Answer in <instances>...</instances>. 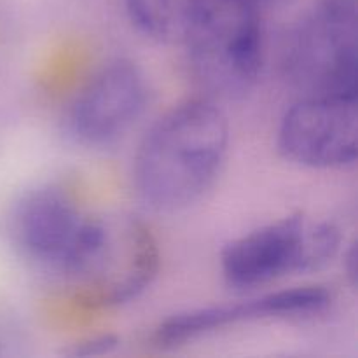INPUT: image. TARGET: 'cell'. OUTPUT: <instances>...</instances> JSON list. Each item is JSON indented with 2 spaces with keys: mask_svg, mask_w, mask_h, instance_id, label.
<instances>
[{
  "mask_svg": "<svg viewBox=\"0 0 358 358\" xmlns=\"http://www.w3.org/2000/svg\"><path fill=\"white\" fill-rule=\"evenodd\" d=\"M229 147V122L210 96L191 98L161 115L140 142L133 180L140 198L161 212L198 201L213 185Z\"/></svg>",
  "mask_w": 358,
  "mask_h": 358,
  "instance_id": "obj_1",
  "label": "cell"
},
{
  "mask_svg": "<svg viewBox=\"0 0 358 358\" xmlns=\"http://www.w3.org/2000/svg\"><path fill=\"white\" fill-rule=\"evenodd\" d=\"M182 44L210 98H238L254 90L264 65L261 7L247 0H192Z\"/></svg>",
  "mask_w": 358,
  "mask_h": 358,
  "instance_id": "obj_2",
  "label": "cell"
},
{
  "mask_svg": "<svg viewBox=\"0 0 358 358\" xmlns=\"http://www.w3.org/2000/svg\"><path fill=\"white\" fill-rule=\"evenodd\" d=\"M339 247L341 233L334 224L294 213L255 227L226 245L220 271L234 289H254L324 268L338 255Z\"/></svg>",
  "mask_w": 358,
  "mask_h": 358,
  "instance_id": "obj_3",
  "label": "cell"
},
{
  "mask_svg": "<svg viewBox=\"0 0 358 358\" xmlns=\"http://www.w3.org/2000/svg\"><path fill=\"white\" fill-rule=\"evenodd\" d=\"M358 21L352 0H331L304 14L283 44L282 69L303 96L357 98Z\"/></svg>",
  "mask_w": 358,
  "mask_h": 358,
  "instance_id": "obj_4",
  "label": "cell"
},
{
  "mask_svg": "<svg viewBox=\"0 0 358 358\" xmlns=\"http://www.w3.org/2000/svg\"><path fill=\"white\" fill-rule=\"evenodd\" d=\"M159 262V245L145 222L131 215L100 217L93 245L69 280L83 304L114 308L145 292Z\"/></svg>",
  "mask_w": 358,
  "mask_h": 358,
  "instance_id": "obj_5",
  "label": "cell"
},
{
  "mask_svg": "<svg viewBox=\"0 0 358 358\" xmlns=\"http://www.w3.org/2000/svg\"><path fill=\"white\" fill-rule=\"evenodd\" d=\"M98 227L100 217L84 212L58 185L28 191L9 215V238L17 254L66 280L90 250Z\"/></svg>",
  "mask_w": 358,
  "mask_h": 358,
  "instance_id": "obj_6",
  "label": "cell"
},
{
  "mask_svg": "<svg viewBox=\"0 0 358 358\" xmlns=\"http://www.w3.org/2000/svg\"><path fill=\"white\" fill-rule=\"evenodd\" d=\"M145 103L147 80L140 66L126 58L110 59L76 94L66 128L80 145H112L142 117Z\"/></svg>",
  "mask_w": 358,
  "mask_h": 358,
  "instance_id": "obj_7",
  "label": "cell"
},
{
  "mask_svg": "<svg viewBox=\"0 0 358 358\" xmlns=\"http://www.w3.org/2000/svg\"><path fill=\"white\" fill-rule=\"evenodd\" d=\"M276 143L285 159L301 166H350L357 161V98L303 96L283 114Z\"/></svg>",
  "mask_w": 358,
  "mask_h": 358,
  "instance_id": "obj_8",
  "label": "cell"
},
{
  "mask_svg": "<svg viewBox=\"0 0 358 358\" xmlns=\"http://www.w3.org/2000/svg\"><path fill=\"white\" fill-rule=\"evenodd\" d=\"M332 303V294L324 285L294 287L269 292L236 304L199 308L184 311L161 322L156 341L161 346H177L199 336L220 331L229 325L273 318H303L318 315Z\"/></svg>",
  "mask_w": 358,
  "mask_h": 358,
  "instance_id": "obj_9",
  "label": "cell"
},
{
  "mask_svg": "<svg viewBox=\"0 0 358 358\" xmlns=\"http://www.w3.org/2000/svg\"><path fill=\"white\" fill-rule=\"evenodd\" d=\"M191 6L192 0H124L133 27L161 42L182 41Z\"/></svg>",
  "mask_w": 358,
  "mask_h": 358,
  "instance_id": "obj_10",
  "label": "cell"
},
{
  "mask_svg": "<svg viewBox=\"0 0 358 358\" xmlns=\"http://www.w3.org/2000/svg\"><path fill=\"white\" fill-rule=\"evenodd\" d=\"M117 346V339L114 336H98V338L87 339V341L79 343L76 348L70 352L72 357H96L110 353Z\"/></svg>",
  "mask_w": 358,
  "mask_h": 358,
  "instance_id": "obj_11",
  "label": "cell"
},
{
  "mask_svg": "<svg viewBox=\"0 0 358 358\" xmlns=\"http://www.w3.org/2000/svg\"><path fill=\"white\" fill-rule=\"evenodd\" d=\"M345 262H343V266H345V271H346V276H348V280L352 282V285L355 287L357 283V268H358V255H357V245L352 243L348 248L345 250Z\"/></svg>",
  "mask_w": 358,
  "mask_h": 358,
  "instance_id": "obj_12",
  "label": "cell"
},
{
  "mask_svg": "<svg viewBox=\"0 0 358 358\" xmlns=\"http://www.w3.org/2000/svg\"><path fill=\"white\" fill-rule=\"evenodd\" d=\"M247 2L254 3V6H257V7H262V6H268V3L278 2V0H247Z\"/></svg>",
  "mask_w": 358,
  "mask_h": 358,
  "instance_id": "obj_13",
  "label": "cell"
}]
</instances>
